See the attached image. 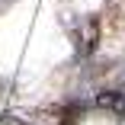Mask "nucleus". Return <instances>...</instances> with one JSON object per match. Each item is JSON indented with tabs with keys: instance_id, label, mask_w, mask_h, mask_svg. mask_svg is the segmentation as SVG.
I'll use <instances>...</instances> for the list:
<instances>
[{
	"instance_id": "obj_1",
	"label": "nucleus",
	"mask_w": 125,
	"mask_h": 125,
	"mask_svg": "<svg viewBox=\"0 0 125 125\" xmlns=\"http://www.w3.org/2000/svg\"><path fill=\"white\" fill-rule=\"evenodd\" d=\"M96 106L106 109L119 119H125V90H99L96 93Z\"/></svg>"
}]
</instances>
